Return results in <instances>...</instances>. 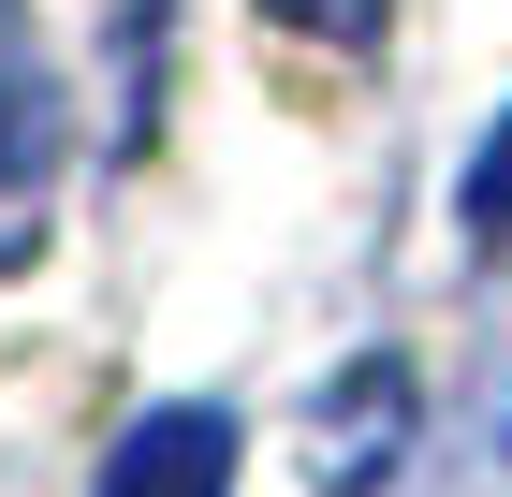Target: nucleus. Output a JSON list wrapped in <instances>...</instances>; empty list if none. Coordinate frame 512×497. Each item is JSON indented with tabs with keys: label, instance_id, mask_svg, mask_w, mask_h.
<instances>
[{
	"label": "nucleus",
	"instance_id": "f257e3e1",
	"mask_svg": "<svg viewBox=\"0 0 512 497\" xmlns=\"http://www.w3.org/2000/svg\"><path fill=\"white\" fill-rule=\"evenodd\" d=\"M103 497H235V410H147L118 439V454H103Z\"/></svg>",
	"mask_w": 512,
	"mask_h": 497
},
{
	"label": "nucleus",
	"instance_id": "f03ea898",
	"mask_svg": "<svg viewBox=\"0 0 512 497\" xmlns=\"http://www.w3.org/2000/svg\"><path fill=\"white\" fill-rule=\"evenodd\" d=\"M410 410H425V395H410V366H352V381H337V410H322V483H366V468L410 439Z\"/></svg>",
	"mask_w": 512,
	"mask_h": 497
},
{
	"label": "nucleus",
	"instance_id": "7ed1b4c3",
	"mask_svg": "<svg viewBox=\"0 0 512 497\" xmlns=\"http://www.w3.org/2000/svg\"><path fill=\"white\" fill-rule=\"evenodd\" d=\"M44 176H59V132H44L30 88H0V264H30V234H44Z\"/></svg>",
	"mask_w": 512,
	"mask_h": 497
},
{
	"label": "nucleus",
	"instance_id": "20e7f679",
	"mask_svg": "<svg viewBox=\"0 0 512 497\" xmlns=\"http://www.w3.org/2000/svg\"><path fill=\"white\" fill-rule=\"evenodd\" d=\"M278 30H308V44H366L381 30V0H264Z\"/></svg>",
	"mask_w": 512,
	"mask_h": 497
}]
</instances>
